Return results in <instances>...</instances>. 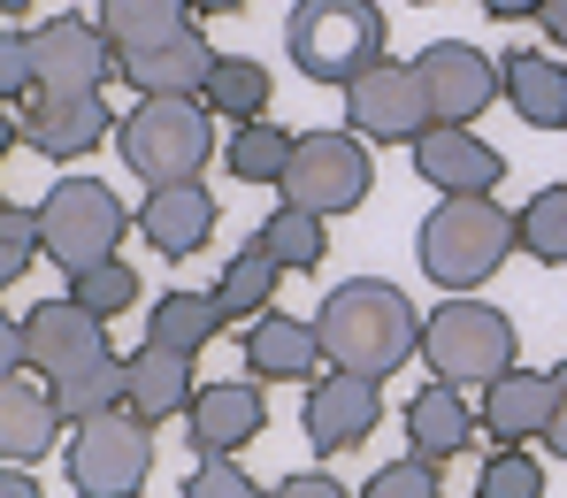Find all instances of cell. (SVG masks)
Returning a JSON list of instances; mask_svg holds the SVG:
<instances>
[{
	"instance_id": "obj_1",
	"label": "cell",
	"mask_w": 567,
	"mask_h": 498,
	"mask_svg": "<svg viewBox=\"0 0 567 498\" xmlns=\"http://www.w3.org/2000/svg\"><path fill=\"white\" fill-rule=\"evenodd\" d=\"M315 338H322V361L330 369H353V376H399L406 353H422V314L414 299L383 277H353L322 299L315 314Z\"/></svg>"
},
{
	"instance_id": "obj_2",
	"label": "cell",
	"mask_w": 567,
	"mask_h": 498,
	"mask_svg": "<svg viewBox=\"0 0 567 498\" xmlns=\"http://www.w3.org/2000/svg\"><path fill=\"white\" fill-rule=\"evenodd\" d=\"M522 246V222L498 207V193H445L422 230H414V253H422V277L445 284V292H475L506 269V253Z\"/></svg>"
},
{
	"instance_id": "obj_3",
	"label": "cell",
	"mask_w": 567,
	"mask_h": 498,
	"mask_svg": "<svg viewBox=\"0 0 567 498\" xmlns=\"http://www.w3.org/2000/svg\"><path fill=\"white\" fill-rule=\"evenodd\" d=\"M291 70L315 85H353L369 62H383V8L377 0H299L284 23Z\"/></svg>"
},
{
	"instance_id": "obj_4",
	"label": "cell",
	"mask_w": 567,
	"mask_h": 498,
	"mask_svg": "<svg viewBox=\"0 0 567 498\" xmlns=\"http://www.w3.org/2000/svg\"><path fill=\"white\" fill-rule=\"evenodd\" d=\"M123 162L146 177V185H192L215 154V123H207V100H138L123 123Z\"/></svg>"
},
{
	"instance_id": "obj_5",
	"label": "cell",
	"mask_w": 567,
	"mask_h": 498,
	"mask_svg": "<svg viewBox=\"0 0 567 498\" xmlns=\"http://www.w3.org/2000/svg\"><path fill=\"white\" fill-rule=\"evenodd\" d=\"M123 230H131V215H123V199L107 193L100 177H62L54 193L39 199V246H47V261L70 269V277L115 261Z\"/></svg>"
},
{
	"instance_id": "obj_6",
	"label": "cell",
	"mask_w": 567,
	"mask_h": 498,
	"mask_svg": "<svg viewBox=\"0 0 567 498\" xmlns=\"http://www.w3.org/2000/svg\"><path fill=\"white\" fill-rule=\"evenodd\" d=\"M422 361H430V376H445V384H491V376L514 369V322H506L498 307H483V299L453 292L422 322Z\"/></svg>"
},
{
	"instance_id": "obj_7",
	"label": "cell",
	"mask_w": 567,
	"mask_h": 498,
	"mask_svg": "<svg viewBox=\"0 0 567 498\" xmlns=\"http://www.w3.org/2000/svg\"><path fill=\"white\" fill-rule=\"evenodd\" d=\"M377 185V162H369V138L361 131H307L291 146V169H284V207H307V215H353Z\"/></svg>"
},
{
	"instance_id": "obj_8",
	"label": "cell",
	"mask_w": 567,
	"mask_h": 498,
	"mask_svg": "<svg viewBox=\"0 0 567 498\" xmlns=\"http://www.w3.org/2000/svg\"><path fill=\"white\" fill-rule=\"evenodd\" d=\"M154 476V422H138L131 406L78 422L70 437V491L78 498H138Z\"/></svg>"
},
{
	"instance_id": "obj_9",
	"label": "cell",
	"mask_w": 567,
	"mask_h": 498,
	"mask_svg": "<svg viewBox=\"0 0 567 498\" xmlns=\"http://www.w3.org/2000/svg\"><path fill=\"white\" fill-rule=\"evenodd\" d=\"M346 115L369 146H414L437 115H430V85L414 62H369L353 85H346Z\"/></svg>"
},
{
	"instance_id": "obj_10",
	"label": "cell",
	"mask_w": 567,
	"mask_h": 498,
	"mask_svg": "<svg viewBox=\"0 0 567 498\" xmlns=\"http://www.w3.org/2000/svg\"><path fill=\"white\" fill-rule=\"evenodd\" d=\"M31 54H39V93H107V77H123L115 39L85 15H47L31 31Z\"/></svg>"
},
{
	"instance_id": "obj_11",
	"label": "cell",
	"mask_w": 567,
	"mask_h": 498,
	"mask_svg": "<svg viewBox=\"0 0 567 498\" xmlns=\"http://www.w3.org/2000/svg\"><path fill=\"white\" fill-rule=\"evenodd\" d=\"M383 422V384L377 376H353V369H330V376H315L307 384V445L322 453V460H338V453H353V445H369Z\"/></svg>"
},
{
	"instance_id": "obj_12",
	"label": "cell",
	"mask_w": 567,
	"mask_h": 498,
	"mask_svg": "<svg viewBox=\"0 0 567 498\" xmlns=\"http://www.w3.org/2000/svg\"><path fill=\"white\" fill-rule=\"evenodd\" d=\"M23 345H31V369L47 376V384H62V376H78V369H93L107 361L115 345H107V322L85 314L78 299H39L31 314H23Z\"/></svg>"
},
{
	"instance_id": "obj_13",
	"label": "cell",
	"mask_w": 567,
	"mask_h": 498,
	"mask_svg": "<svg viewBox=\"0 0 567 498\" xmlns=\"http://www.w3.org/2000/svg\"><path fill=\"white\" fill-rule=\"evenodd\" d=\"M422 85H430V115L437 123H475L491 100L506 93L498 85V62L483 54V46H468V39H437V46H422Z\"/></svg>"
},
{
	"instance_id": "obj_14",
	"label": "cell",
	"mask_w": 567,
	"mask_h": 498,
	"mask_svg": "<svg viewBox=\"0 0 567 498\" xmlns=\"http://www.w3.org/2000/svg\"><path fill=\"white\" fill-rule=\"evenodd\" d=\"M406 154H414L422 185H437V193H498L506 185V154L491 138H475L468 123H430Z\"/></svg>"
},
{
	"instance_id": "obj_15",
	"label": "cell",
	"mask_w": 567,
	"mask_h": 498,
	"mask_svg": "<svg viewBox=\"0 0 567 498\" xmlns=\"http://www.w3.org/2000/svg\"><path fill=\"white\" fill-rule=\"evenodd\" d=\"M261 429H269L261 376H246V384H207V392H192V406H185V437H192L199 460H207V453H246Z\"/></svg>"
},
{
	"instance_id": "obj_16",
	"label": "cell",
	"mask_w": 567,
	"mask_h": 498,
	"mask_svg": "<svg viewBox=\"0 0 567 498\" xmlns=\"http://www.w3.org/2000/svg\"><path fill=\"white\" fill-rule=\"evenodd\" d=\"M115 123L123 115H107V93H31L23 146H39L47 162H78V154H93Z\"/></svg>"
},
{
	"instance_id": "obj_17",
	"label": "cell",
	"mask_w": 567,
	"mask_h": 498,
	"mask_svg": "<svg viewBox=\"0 0 567 498\" xmlns=\"http://www.w3.org/2000/svg\"><path fill=\"white\" fill-rule=\"evenodd\" d=\"M475 422H483L491 445H529V437H545V429H553V369H522V361H514L506 376H491Z\"/></svg>"
},
{
	"instance_id": "obj_18",
	"label": "cell",
	"mask_w": 567,
	"mask_h": 498,
	"mask_svg": "<svg viewBox=\"0 0 567 498\" xmlns=\"http://www.w3.org/2000/svg\"><path fill=\"white\" fill-rule=\"evenodd\" d=\"M215 62H223V54H215L199 31H177V39H162V46L123 54V77L138 85V100H199L207 77H215Z\"/></svg>"
},
{
	"instance_id": "obj_19",
	"label": "cell",
	"mask_w": 567,
	"mask_h": 498,
	"mask_svg": "<svg viewBox=\"0 0 567 498\" xmlns=\"http://www.w3.org/2000/svg\"><path fill=\"white\" fill-rule=\"evenodd\" d=\"M138 230L154 253L169 261H192L207 238H215V193L192 177V185H146V207H138Z\"/></svg>"
},
{
	"instance_id": "obj_20",
	"label": "cell",
	"mask_w": 567,
	"mask_h": 498,
	"mask_svg": "<svg viewBox=\"0 0 567 498\" xmlns=\"http://www.w3.org/2000/svg\"><path fill=\"white\" fill-rule=\"evenodd\" d=\"M246 369H254L261 384H315V369H330V361H322L315 322L269 307V314H254V330H246Z\"/></svg>"
},
{
	"instance_id": "obj_21",
	"label": "cell",
	"mask_w": 567,
	"mask_h": 498,
	"mask_svg": "<svg viewBox=\"0 0 567 498\" xmlns=\"http://www.w3.org/2000/svg\"><path fill=\"white\" fill-rule=\"evenodd\" d=\"M475 429H483V422L468 414V398H461V384H445V376H430L422 392L406 398V453H422L430 468L461 460Z\"/></svg>"
},
{
	"instance_id": "obj_22",
	"label": "cell",
	"mask_w": 567,
	"mask_h": 498,
	"mask_svg": "<svg viewBox=\"0 0 567 498\" xmlns=\"http://www.w3.org/2000/svg\"><path fill=\"white\" fill-rule=\"evenodd\" d=\"M498 85L514 100V115L529 131H567V62L545 54V46H514L498 54Z\"/></svg>"
},
{
	"instance_id": "obj_23",
	"label": "cell",
	"mask_w": 567,
	"mask_h": 498,
	"mask_svg": "<svg viewBox=\"0 0 567 498\" xmlns=\"http://www.w3.org/2000/svg\"><path fill=\"white\" fill-rule=\"evenodd\" d=\"M54 429H62L54 384L0 376V460H47L54 453Z\"/></svg>"
},
{
	"instance_id": "obj_24",
	"label": "cell",
	"mask_w": 567,
	"mask_h": 498,
	"mask_svg": "<svg viewBox=\"0 0 567 498\" xmlns=\"http://www.w3.org/2000/svg\"><path fill=\"white\" fill-rule=\"evenodd\" d=\"M192 392H199V384H192V353L154 345V338L131 353V392H123V406H131L138 422H154V429H162L169 414H185V406H192Z\"/></svg>"
},
{
	"instance_id": "obj_25",
	"label": "cell",
	"mask_w": 567,
	"mask_h": 498,
	"mask_svg": "<svg viewBox=\"0 0 567 498\" xmlns=\"http://www.w3.org/2000/svg\"><path fill=\"white\" fill-rule=\"evenodd\" d=\"M277 284H284V261L254 238V246H238L230 261H223V284H215V307H223V322H254V314H269L277 307Z\"/></svg>"
},
{
	"instance_id": "obj_26",
	"label": "cell",
	"mask_w": 567,
	"mask_h": 498,
	"mask_svg": "<svg viewBox=\"0 0 567 498\" xmlns=\"http://www.w3.org/2000/svg\"><path fill=\"white\" fill-rule=\"evenodd\" d=\"M100 31L115 39V54L162 46V39L192 31V0H100Z\"/></svg>"
},
{
	"instance_id": "obj_27",
	"label": "cell",
	"mask_w": 567,
	"mask_h": 498,
	"mask_svg": "<svg viewBox=\"0 0 567 498\" xmlns=\"http://www.w3.org/2000/svg\"><path fill=\"white\" fill-rule=\"evenodd\" d=\"M215 330H223L215 292H162V307H146V338H154V345H177L192 361L215 345Z\"/></svg>"
},
{
	"instance_id": "obj_28",
	"label": "cell",
	"mask_w": 567,
	"mask_h": 498,
	"mask_svg": "<svg viewBox=\"0 0 567 498\" xmlns=\"http://www.w3.org/2000/svg\"><path fill=\"white\" fill-rule=\"evenodd\" d=\"M269 93H277V85H269V70H261L254 54H223L199 100H207V115H223V123H261V115H269Z\"/></svg>"
},
{
	"instance_id": "obj_29",
	"label": "cell",
	"mask_w": 567,
	"mask_h": 498,
	"mask_svg": "<svg viewBox=\"0 0 567 498\" xmlns=\"http://www.w3.org/2000/svg\"><path fill=\"white\" fill-rule=\"evenodd\" d=\"M291 146H299V138H291L284 123H230L223 162H230V177H238V185H284Z\"/></svg>"
},
{
	"instance_id": "obj_30",
	"label": "cell",
	"mask_w": 567,
	"mask_h": 498,
	"mask_svg": "<svg viewBox=\"0 0 567 498\" xmlns=\"http://www.w3.org/2000/svg\"><path fill=\"white\" fill-rule=\"evenodd\" d=\"M123 392H131V361H123V353H107V361H93V369L62 376V384H54V406H62V422L78 429V422H93V414H115Z\"/></svg>"
},
{
	"instance_id": "obj_31",
	"label": "cell",
	"mask_w": 567,
	"mask_h": 498,
	"mask_svg": "<svg viewBox=\"0 0 567 498\" xmlns=\"http://www.w3.org/2000/svg\"><path fill=\"white\" fill-rule=\"evenodd\" d=\"M269 253L284 261V277H299V269H322V253H330V238H322V215H307V207H277L261 230H254Z\"/></svg>"
},
{
	"instance_id": "obj_32",
	"label": "cell",
	"mask_w": 567,
	"mask_h": 498,
	"mask_svg": "<svg viewBox=\"0 0 567 498\" xmlns=\"http://www.w3.org/2000/svg\"><path fill=\"white\" fill-rule=\"evenodd\" d=\"M514 222H522V246H529L545 269H567V185L529 193V207H522Z\"/></svg>"
},
{
	"instance_id": "obj_33",
	"label": "cell",
	"mask_w": 567,
	"mask_h": 498,
	"mask_svg": "<svg viewBox=\"0 0 567 498\" xmlns=\"http://www.w3.org/2000/svg\"><path fill=\"white\" fill-rule=\"evenodd\" d=\"M70 299H78L85 314H100V322H115V314H131V307H138V269H131V261L78 269V277H70Z\"/></svg>"
},
{
	"instance_id": "obj_34",
	"label": "cell",
	"mask_w": 567,
	"mask_h": 498,
	"mask_svg": "<svg viewBox=\"0 0 567 498\" xmlns=\"http://www.w3.org/2000/svg\"><path fill=\"white\" fill-rule=\"evenodd\" d=\"M475 498H545V468L529 460V445H498L475 476Z\"/></svg>"
},
{
	"instance_id": "obj_35",
	"label": "cell",
	"mask_w": 567,
	"mask_h": 498,
	"mask_svg": "<svg viewBox=\"0 0 567 498\" xmlns=\"http://www.w3.org/2000/svg\"><path fill=\"white\" fill-rule=\"evenodd\" d=\"M39 253H47V246H39V207H8V199H0V292L23 284V269H31Z\"/></svg>"
},
{
	"instance_id": "obj_36",
	"label": "cell",
	"mask_w": 567,
	"mask_h": 498,
	"mask_svg": "<svg viewBox=\"0 0 567 498\" xmlns=\"http://www.w3.org/2000/svg\"><path fill=\"white\" fill-rule=\"evenodd\" d=\"M185 498H269V491L238 468V453H207V460L185 476Z\"/></svg>"
},
{
	"instance_id": "obj_37",
	"label": "cell",
	"mask_w": 567,
	"mask_h": 498,
	"mask_svg": "<svg viewBox=\"0 0 567 498\" xmlns=\"http://www.w3.org/2000/svg\"><path fill=\"white\" fill-rule=\"evenodd\" d=\"M39 93V54H31V31L0 23V107L8 100H31Z\"/></svg>"
},
{
	"instance_id": "obj_38",
	"label": "cell",
	"mask_w": 567,
	"mask_h": 498,
	"mask_svg": "<svg viewBox=\"0 0 567 498\" xmlns=\"http://www.w3.org/2000/svg\"><path fill=\"white\" fill-rule=\"evenodd\" d=\"M445 484H437V468L422 460V453H406V460H391V468H377L369 484H361V498H437Z\"/></svg>"
},
{
	"instance_id": "obj_39",
	"label": "cell",
	"mask_w": 567,
	"mask_h": 498,
	"mask_svg": "<svg viewBox=\"0 0 567 498\" xmlns=\"http://www.w3.org/2000/svg\"><path fill=\"white\" fill-rule=\"evenodd\" d=\"M269 498H361V491H346V484H330V476H284Z\"/></svg>"
},
{
	"instance_id": "obj_40",
	"label": "cell",
	"mask_w": 567,
	"mask_h": 498,
	"mask_svg": "<svg viewBox=\"0 0 567 498\" xmlns=\"http://www.w3.org/2000/svg\"><path fill=\"white\" fill-rule=\"evenodd\" d=\"M16 369H31V345H23V322L0 314V376H16Z\"/></svg>"
},
{
	"instance_id": "obj_41",
	"label": "cell",
	"mask_w": 567,
	"mask_h": 498,
	"mask_svg": "<svg viewBox=\"0 0 567 498\" xmlns=\"http://www.w3.org/2000/svg\"><path fill=\"white\" fill-rule=\"evenodd\" d=\"M545 445L567 460V369H553V429H545Z\"/></svg>"
},
{
	"instance_id": "obj_42",
	"label": "cell",
	"mask_w": 567,
	"mask_h": 498,
	"mask_svg": "<svg viewBox=\"0 0 567 498\" xmlns=\"http://www.w3.org/2000/svg\"><path fill=\"white\" fill-rule=\"evenodd\" d=\"M537 23H545V39L567 54V0H545V8H537Z\"/></svg>"
},
{
	"instance_id": "obj_43",
	"label": "cell",
	"mask_w": 567,
	"mask_h": 498,
	"mask_svg": "<svg viewBox=\"0 0 567 498\" xmlns=\"http://www.w3.org/2000/svg\"><path fill=\"white\" fill-rule=\"evenodd\" d=\"M0 498H47V491H39V476H23V468H0Z\"/></svg>"
},
{
	"instance_id": "obj_44",
	"label": "cell",
	"mask_w": 567,
	"mask_h": 498,
	"mask_svg": "<svg viewBox=\"0 0 567 498\" xmlns=\"http://www.w3.org/2000/svg\"><path fill=\"white\" fill-rule=\"evenodd\" d=\"M545 0H483V15H498V23H522V15H537Z\"/></svg>"
},
{
	"instance_id": "obj_45",
	"label": "cell",
	"mask_w": 567,
	"mask_h": 498,
	"mask_svg": "<svg viewBox=\"0 0 567 498\" xmlns=\"http://www.w3.org/2000/svg\"><path fill=\"white\" fill-rule=\"evenodd\" d=\"M16 146H23V123H16V115H8V107H0V162H8V154H16Z\"/></svg>"
},
{
	"instance_id": "obj_46",
	"label": "cell",
	"mask_w": 567,
	"mask_h": 498,
	"mask_svg": "<svg viewBox=\"0 0 567 498\" xmlns=\"http://www.w3.org/2000/svg\"><path fill=\"white\" fill-rule=\"evenodd\" d=\"M246 0H192V15H238Z\"/></svg>"
},
{
	"instance_id": "obj_47",
	"label": "cell",
	"mask_w": 567,
	"mask_h": 498,
	"mask_svg": "<svg viewBox=\"0 0 567 498\" xmlns=\"http://www.w3.org/2000/svg\"><path fill=\"white\" fill-rule=\"evenodd\" d=\"M23 8H31V0H0V15H23Z\"/></svg>"
},
{
	"instance_id": "obj_48",
	"label": "cell",
	"mask_w": 567,
	"mask_h": 498,
	"mask_svg": "<svg viewBox=\"0 0 567 498\" xmlns=\"http://www.w3.org/2000/svg\"><path fill=\"white\" fill-rule=\"evenodd\" d=\"M414 8H430V0H414Z\"/></svg>"
}]
</instances>
